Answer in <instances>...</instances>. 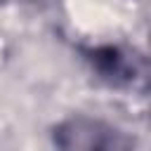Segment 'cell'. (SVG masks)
Here are the masks:
<instances>
[{
  "label": "cell",
  "instance_id": "6da1fadb",
  "mask_svg": "<svg viewBox=\"0 0 151 151\" xmlns=\"http://www.w3.org/2000/svg\"><path fill=\"white\" fill-rule=\"evenodd\" d=\"M59 151H130V142L116 127L90 120L73 118L57 130L54 137Z\"/></svg>",
  "mask_w": 151,
  "mask_h": 151
}]
</instances>
